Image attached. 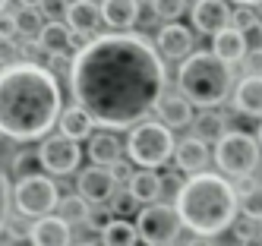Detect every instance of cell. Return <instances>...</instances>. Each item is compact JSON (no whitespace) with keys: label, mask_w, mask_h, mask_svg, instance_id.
I'll list each match as a JSON object with an SVG mask.
<instances>
[{"label":"cell","mask_w":262,"mask_h":246,"mask_svg":"<svg viewBox=\"0 0 262 246\" xmlns=\"http://www.w3.org/2000/svg\"><path fill=\"white\" fill-rule=\"evenodd\" d=\"M164 57L136 32H104L73 57L70 92L95 126L133 129L164 98Z\"/></svg>","instance_id":"cell-1"},{"label":"cell","mask_w":262,"mask_h":246,"mask_svg":"<svg viewBox=\"0 0 262 246\" xmlns=\"http://www.w3.org/2000/svg\"><path fill=\"white\" fill-rule=\"evenodd\" d=\"M63 110V88L45 63L19 60L0 70V136L45 142Z\"/></svg>","instance_id":"cell-2"},{"label":"cell","mask_w":262,"mask_h":246,"mask_svg":"<svg viewBox=\"0 0 262 246\" xmlns=\"http://www.w3.org/2000/svg\"><path fill=\"white\" fill-rule=\"evenodd\" d=\"M174 208L186 231L209 240L231 231L234 221L240 218L237 215L240 199L234 183L224 174H215V170H202L196 177H186L183 186L174 193Z\"/></svg>","instance_id":"cell-3"},{"label":"cell","mask_w":262,"mask_h":246,"mask_svg":"<svg viewBox=\"0 0 262 246\" xmlns=\"http://www.w3.org/2000/svg\"><path fill=\"white\" fill-rule=\"evenodd\" d=\"M177 88L196 107L215 110L234 95V66L224 63L215 51H193L177 66Z\"/></svg>","instance_id":"cell-4"},{"label":"cell","mask_w":262,"mask_h":246,"mask_svg":"<svg viewBox=\"0 0 262 246\" xmlns=\"http://www.w3.org/2000/svg\"><path fill=\"white\" fill-rule=\"evenodd\" d=\"M174 151H177V139L171 126H164L161 120H142L126 136V158L142 170L164 167L174 158Z\"/></svg>","instance_id":"cell-5"},{"label":"cell","mask_w":262,"mask_h":246,"mask_svg":"<svg viewBox=\"0 0 262 246\" xmlns=\"http://www.w3.org/2000/svg\"><path fill=\"white\" fill-rule=\"evenodd\" d=\"M212 158L218 164V174L231 177V180H243V177H253L256 174L259 158H262V145H259V139L253 136V132L228 129L215 142Z\"/></svg>","instance_id":"cell-6"},{"label":"cell","mask_w":262,"mask_h":246,"mask_svg":"<svg viewBox=\"0 0 262 246\" xmlns=\"http://www.w3.org/2000/svg\"><path fill=\"white\" fill-rule=\"evenodd\" d=\"M60 189L51 177L45 174H35V177H26V180H16L13 186V208L19 212L23 218H48L54 215V208L60 205Z\"/></svg>","instance_id":"cell-7"},{"label":"cell","mask_w":262,"mask_h":246,"mask_svg":"<svg viewBox=\"0 0 262 246\" xmlns=\"http://www.w3.org/2000/svg\"><path fill=\"white\" fill-rule=\"evenodd\" d=\"M180 227L183 221L177 215V208L167 202L142 205L136 215V231L145 246H174V240L180 237Z\"/></svg>","instance_id":"cell-8"},{"label":"cell","mask_w":262,"mask_h":246,"mask_svg":"<svg viewBox=\"0 0 262 246\" xmlns=\"http://www.w3.org/2000/svg\"><path fill=\"white\" fill-rule=\"evenodd\" d=\"M38 158H41V167L48 170V174L67 177V174H73V170L79 167L82 148H79V142L67 139L63 132H54V136H48V139L38 145Z\"/></svg>","instance_id":"cell-9"},{"label":"cell","mask_w":262,"mask_h":246,"mask_svg":"<svg viewBox=\"0 0 262 246\" xmlns=\"http://www.w3.org/2000/svg\"><path fill=\"white\" fill-rule=\"evenodd\" d=\"M117 177H114V170L111 167H85L79 170V177H76V196H82L89 205H111V199L117 196Z\"/></svg>","instance_id":"cell-10"},{"label":"cell","mask_w":262,"mask_h":246,"mask_svg":"<svg viewBox=\"0 0 262 246\" xmlns=\"http://www.w3.org/2000/svg\"><path fill=\"white\" fill-rule=\"evenodd\" d=\"M231 7L228 0H196V4L190 7V19H193V29L202 32V35H221L224 29L231 26Z\"/></svg>","instance_id":"cell-11"},{"label":"cell","mask_w":262,"mask_h":246,"mask_svg":"<svg viewBox=\"0 0 262 246\" xmlns=\"http://www.w3.org/2000/svg\"><path fill=\"white\" fill-rule=\"evenodd\" d=\"M155 48L164 60H186L193 54V32L180 26V23H167V26H158L155 32Z\"/></svg>","instance_id":"cell-12"},{"label":"cell","mask_w":262,"mask_h":246,"mask_svg":"<svg viewBox=\"0 0 262 246\" xmlns=\"http://www.w3.org/2000/svg\"><path fill=\"white\" fill-rule=\"evenodd\" d=\"M209 161H212V148H209V142H205V139H199V136H183V139H177L174 164H177L180 174L196 177V174H202V170L209 167Z\"/></svg>","instance_id":"cell-13"},{"label":"cell","mask_w":262,"mask_h":246,"mask_svg":"<svg viewBox=\"0 0 262 246\" xmlns=\"http://www.w3.org/2000/svg\"><path fill=\"white\" fill-rule=\"evenodd\" d=\"M231 107L243 117H253L262 123V76H243L231 95Z\"/></svg>","instance_id":"cell-14"},{"label":"cell","mask_w":262,"mask_h":246,"mask_svg":"<svg viewBox=\"0 0 262 246\" xmlns=\"http://www.w3.org/2000/svg\"><path fill=\"white\" fill-rule=\"evenodd\" d=\"M32 246H73V231L60 215H48L32 221V234H29Z\"/></svg>","instance_id":"cell-15"},{"label":"cell","mask_w":262,"mask_h":246,"mask_svg":"<svg viewBox=\"0 0 262 246\" xmlns=\"http://www.w3.org/2000/svg\"><path fill=\"white\" fill-rule=\"evenodd\" d=\"M63 23H67L73 32H82V35H92V38H95L98 26L104 23V19H101V4H98V0H70Z\"/></svg>","instance_id":"cell-16"},{"label":"cell","mask_w":262,"mask_h":246,"mask_svg":"<svg viewBox=\"0 0 262 246\" xmlns=\"http://www.w3.org/2000/svg\"><path fill=\"white\" fill-rule=\"evenodd\" d=\"M139 0H101V19L114 32H129L139 23Z\"/></svg>","instance_id":"cell-17"},{"label":"cell","mask_w":262,"mask_h":246,"mask_svg":"<svg viewBox=\"0 0 262 246\" xmlns=\"http://www.w3.org/2000/svg\"><path fill=\"white\" fill-rule=\"evenodd\" d=\"M158 120L164 126H171V129H183V126H193L196 117H193V101H186L183 95H164V98L158 101Z\"/></svg>","instance_id":"cell-18"},{"label":"cell","mask_w":262,"mask_h":246,"mask_svg":"<svg viewBox=\"0 0 262 246\" xmlns=\"http://www.w3.org/2000/svg\"><path fill=\"white\" fill-rule=\"evenodd\" d=\"M212 51L221 57L224 63H243V57L250 54V44H247V32H240V29H234V26H228L221 35H215L212 38Z\"/></svg>","instance_id":"cell-19"},{"label":"cell","mask_w":262,"mask_h":246,"mask_svg":"<svg viewBox=\"0 0 262 246\" xmlns=\"http://www.w3.org/2000/svg\"><path fill=\"white\" fill-rule=\"evenodd\" d=\"M89 161L95 167H114L120 161V142L111 129L95 132V136L89 139Z\"/></svg>","instance_id":"cell-20"},{"label":"cell","mask_w":262,"mask_h":246,"mask_svg":"<svg viewBox=\"0 0 262 246\" xmlns=\"http://www.w3.org/2000/svg\"><path fill=\"white\" fill-rule=\"evenodd\" d=\"M60 132L67 139H73V142L92 139V136H95V120H92L79 104H73V107H67L60 114Z\"/></svg>","instance_id":"cell-21"},{"label":"cell","mask_w":262,"mask_h":246,"mask_svg":"<svg viewBox=\"0 0 262 246\" xmlns=\"http://www.w3.org/2000/svg\"><path fill=\"white\" fill-rule=\"evenodd\" d=\"M126 189L136 196L139 205H155L161 199V193H164V180L155 174V170H136L133 180L126 183Z\"/></svg>","instance_id":"cell-22"},{"label":"cell","mask_w":262,"mask_h":246,"mask_svg":"<svg viewBox=\"0 0 262 246\" xmlns=\"http://www.w3.org/2000/svg\"><path fill=\"white\" fill-rule=\"evenodd\" d=\"M70 38H73V29H70L67 23H48L38 41H41V48H45L48 57H51V54H63V51L70 48Z\"/></svg>","instance_id":"cell-23"},{"label":"cell","mask_w":262,"mask_h":246,"mask_svg":"<svg viewBox=\"0 0 262 246\" xmlns=\"http://www.w3.org/2000/svg\"><path fill=\"white\" fill-rule=\"evenodd\" d=\"M193 129H196L193 136H199V139H205V142H209V139L218 142L224 132H228V120H224L218 110H205V114H199V117H196Z\"/></svg>","instance_id":"cell-24"},{"label":"cell","mask_w":262,"mask_h":246,"mask_svg":"<svg viewBox=\"0 0 262 246\" xmlns=\"http://www.w3.org/2000/svg\"><path fill=\"white\" fill-rule=\"evenodd\" d=\"M136 240H139L136 224H129V221H123V218H117V221L101 234V246H136Z\"/></svg>","instance_id":"cell-25"},{"label":"cell","mask_w":262,"mask_h":246,"mask_svg":"<svg viewBox=\"0 0 262 246\" xmlns=\"http://www.w3.org/2000/svg\"><path fill=\"white\" fill-rule=\"evenodd\" d=\"M57 208H60V218H63L67 224H85V221H89V208H92V205H89L82 196H63Z\"/></svg>","instance_id":"cell-26"},{"label":"cell","mask_w":262,"mask_h":246,"mask_svg":"<svg viewBox=\"0 0 262 246\" xmlns=\"http://www.w3.org/2000/svg\"><path fill=\"white\" fill-rule=\"evenodd\" d=\"M16 23H19V35L26 38H41V32H45V16H41V10H19L16 13Z\"/></svg>","instance_id":"cell-27"},{"label":"cell","mask_w":262,"mask_h":246,"mask_svg":"<svg viewBox=\"0 0 262 246\" xmlns=\"http://www.w3.org/2000/svg\"><path fill=\"white\" fill-rule=\"evenodd\" d=\"M148 7H152L155 19H161V23H177V19L186 13V0H148Z\"/></svg>","instance_id":"cell-28"},{"label":"cell","mask_w":262,"mask_h":246,"mask_svg":"<svg viewBox=\"0 0 262 246\" xmlns=\"http://www.w3.org/2000/svg\"><path fill=\"white\" fill-rule=\"evenodd\" d=\"M38 167H41V158H38V151H19V155H13V177L16 180H26V177H35L38 174Z\"/></svg>","instance_id":"cell-29"},{"label":"cell","mask_w":262,"mask_h":246,"mask_svg":"<svg viewBox=\"0 0 262 246\" xmlns=\"http://www.w3.org/2000/svg\"><path fill=\"white\" fill-rule=\"evenodd\" d=\"M10 208H13V186H10V177L0 170V234L7 231V224H10Z\"/></svg>","instance_id":"cell-30"},{"label":"cell","mask_w":262,"mask_h":246,"mask_svg":"<svg viewBox=\"0 0 262 246\" xmlns=\"http://www.w3.org/2000/svg\"><path fill=\"white\" fill-rule=\"evenodd\" d=\"M114 221H117V218H114V212H111V205H92V208H89V221H85V227L104 234Z\"/></svg>","instance_id":"cell-31"},{"label":"cell","mask_w":262,"mask_h":246,"mask_svg":"<svg viewBox=\"0 0 262 246\" xmlns=\"http://www.w3.org/2000/svg\"><path fill=\"white\" fill-rule=\"evenodd\" d=\"M136 208H139V202H136V196L129 193V189H117V196L111 199V212H114L117 218H129V215H139Z\"/></svg>","instance_id":"cell-32"},{"label":"cell","mask_w":262,"mask_h":246,"mask_svg":"<svg viewBox=\"0 0 262 246\" xmlns=\"http://www.w3.org/2000/svg\"><path fill=\"white\" fill-rule=\"evenodd\" d=\"M231 26L240 29V32H259L262 29V23H259V16H256L253 7H237L231 13Z\"/></svg>","instance_id":"cell-33"},{"label":"cell","mask_w":262,"mask_h":246,"mask_svg":"<svg viewBox=\"0 0 262 246\" xmlns=\"http://www.w3.org/2000/svg\"><path fill=\"white\" fill-rule=\"evenodd\" d=\"M234 237L240 240V243H250V240H256L259 237V221H253V218H247V215H240L237 221H234Z\"/></svg>","instance_id":"cell-34"},{"label":"cell","mask_w":262,"mask_h":246,"mask_svg":"<svg viewBox=\"0 0 262 246\" xmlns=\"http://www.w3.org/2000/svg\"><path fill=\"white\" fill-rule=\"evenodd\" d=\"M240 215H247V218H253V221H259V224H262V186L256 189L253 196L240 199Z\"/></svg>","instance_id":"cell-35"},{"label":"cell","mask_w":262,"mask_h":246,"mask_svg":"<svg viewBox=\"0 0 262 246\" xmlns=\"http://www.w3.org/2000/svg\"><path fill=\"white\" fill-rule=\"evenodd\" d=\"M45 54H48V51L41 48L38 38H29V41L19 44V57H23L26 63H41V57H45Z\"/></svg>","instance_id":"cell-36"},{"label":"cell","mask_w":262,"mask_h":246,"mask_svg":"<svg viewBox=\"0 0 262 246\" xmlns=\"http://www.w3.org/2000/svg\"><path fill=\"white\" fill-rule=\"evenodd\" d=\"M13 35H19L16 13H0V41H13Z\"/></svg>","instance_id":"cell-37"},{"label":"cell","mask_w":262,"mask_h":246,"mask_svg":"<svg viewBox=\"0 0 262 246\" xmlns=\"http://www.w3.org/2000/svg\"><path fill=\"white\" fill-rule=\"evenodd\" d=\"M41 16H48V23H63L60 16H67V4L63 0H45Z\"/></svg>","instance_id":"cell-38"},{"label":"cell","mask_w":262,"mask_h":246,"mask_svg":"<svg viewBox=\"0 0 262 246\" xmlns=\"http://www.w3.org/2000/svg\"><path fill=\"white\" fill-rule=\"evenodd\" d=\"M243 70L247 76H262V48H250V54L243 57Z\"/></svg>","instance_id":"cell-39"},{"label":"cell","mask_w":262,"mask_h":246,"mask_svg":"<svg viewBox=\"0 0 262 246\" xmlns=\"http://www.w3.org/2000/svg\"><path fill=\"white\" fill-rule=\"evenodd\" d=\"M16 57H19V48H16L13 41H0V70H4V66H13V63H19Z\"/></svg>","instance_id":"cell-40"},{"label":"cell","mask_w":262,"mask_h":246,"mask_svg":"<svg viewBox=\"0 0 262 246\" xmlns=\"http://www.w3.org/2000/svg\"><path fill=\"white\" fill-rule=\"evenodd\" d=\"M262 186V180H253V177H243V180H234V189H237V199H247L253 196L256 189Z\"/></svg>","instance_id":"cell-41"},{"label":"cell","mask_w":262,"mask_h":246,"mask_svg":"<svg viewBox=\"0 0 262 246\" xmlns=\"http://www.w3.org/2000/svg\"><path fill=\"white\" fill-rule=\"evenodd\" d=\"M70 66H73V60H70L67 54H51V60H48V70H51L54 76H57V70H60V73H63V70L70 73Z\"/></svg>","instance_id":"cell-42"},{"label":"cell","mask_w":262,"mask_h":246,"mask_svg":"<svg viewBox=\"0 0 262 246\" xmlns=\"http://www.w3.org/2000/svg\"><path fill=\"white\" fill-rule=\"evenodd\" d=\"M111 170H114L117 183H129V180H133V174H136V170H129V164H126V161H117V164L111 167Z\"/></svg>","instance_id":"cell-43"},{"label":"cell","mask_w":262,"mask_h":246,"mask_svg":"<svg viewBox=\"0 0 262 246\" xmlns=\"http://www.w3.org/2000/svg\"><path fill=\"white\" fill-rule=\"evenodd\" d=\"M19 7H23V10H41L45 0H19Z\"/></svg>","instance_id":"cell-44"},{"label":"cell","mask_w":262,"mask_h":246,"mask_svg":"<svg viewBox=\"0 0 262 246\" xmlns=\"http://www.w3.org/2000/svg\"><path fill=\"white\" fill-rule=\"evenodd\" d=\"M186 246H212V240H209V237H193Z\"/></svg>","instance_id":"cell-45"},{"label":"cell","mask_w":262,"mask_h":246,"mask_svg":"<svg viewBox=\"0 0 262 246\" xmlns=\"http://www.w3.org/2000/svg\"><path fill=\"white\" fill-rule=\"evenodd\" d=\"M234 4H237V7H259L262 0H234Z\"/></svg>","instance_id":"cell-46"},{"label":"cell","mask_w":262,"mask_h":246,"mask_svg":"<svg viewBox=\"0 0 262 246\" xmlns=\"http://www.w3.org/2000/svg\"><path fill=\"white\" fill-rule=\"evenodd\" d=\"M7 7H10V0H0V13H7Z\"/></svg>","instance_id":"cell-47"},{"label":"cell","mask_w":262,"mask_h":246,"mask_svg":"<svg viewBox=\"0 0 262 246\" xmlns=\"http://www.w3.org/2000/svg\"><path fill=\"white\" fill-rule=\"evenodd\" d=\"M256 139H259V145H262V123H259V129H256Z\"/></svg>","instance_id":"cell-48"},{"label":"cell","mask_w":262,"mask_h":246,"mask_svg":"<svg viewBox=\"0 0 262 246\" xmlns=\"http://www.w3.org/2000/svg\"><path fill=\"white\" fill-rule=\"evenodd\" d=\"M79 246H101V243H79Z\"/></svg>","instance_id":"cell-49"},{"label":"cell","mask_w":262,"mask_h":246,"mask_svg":"<svg viewBox=\"0 0 262 246\" xmlns=\"http://www.w3.org/2000/svg\"><path fill=\"white\" fill-rule=\"evenodd\" d=\"M259 234H262V224H259Z\"/></svg>","instance_id":"cell-50"}]
</instances>
